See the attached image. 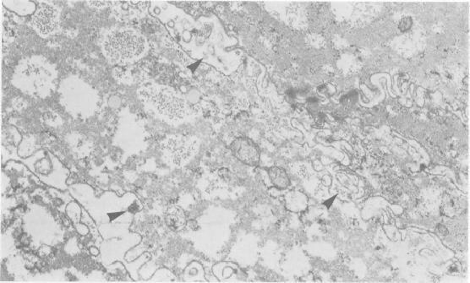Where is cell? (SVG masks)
<instances>
[{"label": "cell", "instance_id": "obj_9", "mask_svg": "<svg viewBox=\"0 0 470 283\" xmlns=\"http://www.w3.org/2000/svg\"><path fill=\"white\" fill-rule=\"evenodd\" d=\"M412 26H413V19H412V18L411 17H404L403 19H401V22H399V28L400 31L404 32V31L410 30Z\"/></svg>", "mask_w": 470, "mask_h": 283}, {"label": "cell", "instance_id": "obj_1", "mask_svg": "<svg viewBox=\"0 0 470 283\" xmlns=\"http://www.w3.org/2000/svg\"><path fill=\"white\" fill-rule=\"evenodd\" d=\"M146 49L145 39L134 30L119 29L108 33L103 50L110 61L126 64L140 58Z\"/></svg>", "mask_w": 470, "mask_h": 283}, {"label": "cell", "instance_id": "obj_11", "mask_svg": "<svg viewBox=\"0 0 470 283\" xmlns=\"http://www.w3.org/2000/svg\"><path fill=\"white\" fill-rule=\"evenodd\" d=\"M187 226H188L189 228H191V230H197L200 228V226L196 221H188Z\"/></svg>", "mask_w": 470, "mask_h": 283}, {"label": "cell", "instance_id": "obj_10", "mask_svg": "<svg viewBox=\"0 0 470 283\" xmlns=\"http://www.w3.org/2000/svg\"><path fill=\"white\" fill-rule=\"evenodd\" d=\"M88 4L91 5V7L98 8V9H99V8L105 7L106 5H109L111 3L106 2V1H98V2L93 1V2H88Z\"/></svg>", "mask_w": 470, "mask_h": 283}, {"label": "cell", "instance_id": "obj_3", "mask_svg": "<svg viewBox=\"0 0 470 283\" xmlns=\"http://www.w3.org/2000/svg\"><path fill=\"white\" fill-rule=\"evenodd\" d=\"M32 23L34 28L40 35L48 36L57 27V10L53 5L43 4L34 14Z\"/></svg>", "mask_w": 470, "mask_h": 283}, {"label": "cell", "instance_id": "obj_2", "mask_svg": "<svg viewBox=\"0 0 470 283\" xmlns=\"http://www.w3.org/2000/svg\"><path fill=\"white\" fill-rule=\"evenodd\" d=\"M142 96L152 102L163 115L172 119L184 118L187 113L185 102L167 88L151 87L142 92Z\"/></svg>", "mask_w": 470, "mask_h": 283}, {"label": "cell", "instance_id": "obj_7", "mask_svg": "<svg viewBox=\"0 0 470 283\" xmlns=\"http://www.w3.org/2000/svg\"><path fill=\"white\" fill-rule=\"evenodd\" d=\"M166 221L170 229H172L173 231L178 230L180 227L184 225V212L179 209H174L167 214Z\"/></svg>", "mask_w": 470, "mask_h": 283}, {"label": "cell", "instance_id": "obj_5", "mask_svg": "<svg viewBox=\"0 0 470 283\" xmlns=\"http://www.w3.org/2000/svg\"><path fill=\"white\" fill-rule=\"evenodd\" d=\"M195 148L196 142L185 137L171 138L166 143V149L170 154L173 163L178 165L186 161Z\"/></svg>", "mask_w": 470, "mask_h": 283}, {"label": "cell", "instance_id": "obj_4", "mask_svg": "<svg viewBox=\"0 0 470 283\" xmlns=\"http://www.w3.org/2000/svg\"><path fill=\"white\" fill-rule=\"evenodd\" d=\"M232 153L238 160L248 165H255L260 160V151L251 139L240 137L230 145Z\"/></svg>", "mask_w": 470, "mask_h": 283}, {"label": "cell", "instance_id": "obj_8", "mask_svg": "<svg viewBox=\"0 0 470 283\" xmlns=\"http://www.w3.org/2000/svg\"><path fill=\"white\" fill-rule=\"evenodd\" d=\"M219 176L224 180L225 182L230 183V184L236 183V176L234 175V173L227 168H221L219 170Z\"/></svg>", "mask_w": 470, "mask_h": 283}, {"label": "cell", "instance_id": "obj_6", "mask_svg": "<svg viewBox=\"0 0 470 283\" xmlns=\"http://www.w3.org/2000/svg\"><path fill=\"white\" fill-rule=\"evenodd\" d=\"M268 174L272 184L278 190H284L289 186L290 181L286 172L283 168L272 167L268 171Z\"/></svg>", "mask_w": 470, "mask_h": 283}, {"label": "cell", "instance_id": "obj_12", "mask_svg": "<svg viewBox=\"0 0 470 283\" xmlns=\"http://www.w3.org/2000/svg\"><path fill=\"white\" fill-rule=\"evenodd\" d=\"M438 230H439L440 233H442L444 235H446V234H447V229H446V227H444L443 225L438 226Z\"/></svg>", "mask_w": 470, "mask_h": 283}]
</instances>
